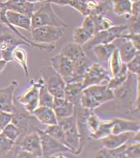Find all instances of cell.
<instances>
[{"mask_svg": "<svg viewBox=\"0 0 140 158\" xmlns=\"http://www.w3.org/2000/svg\"><path fill=\"white\" fill-rule=\"evenodd\" d=\"M58 124L61 126L64 133L65 146L70 148L73 155H80L83 148L76 112L70 117L58 120Z\"/></svg>", "mask_w": 140, "mask_h": 158, "instance_id": "obj_2", "label": "cell"}, {"mask_svg": "<svg viewBox=\"0 0 140 158\" xmlns=\"http://www.w3.org/2000/svg\"><path fill=\"white\" fill-rule=\"evenodd\" d=\"M2 132V129H1V128L0 127V134Z\"/></svg>", "mask_w": 140, "mask_h": 158, "instance_id": "obj_50", "label": "cell"}, {"mask_svg": "<svg viewBox=\"0 0 140 158\" xmlns=\"http://www.w3.org/2000/svg\"><path fill=\"white\" fill-rule=\"evenodd\" d=\"M44 3L31 17V30L42 26H54L64 28L69 27V25L63 22L56 15L51 3Z\"/></svg>", "mask_w": 140, "mask_h": 158, "instance_id": "obj_3", "label": "cell"}, {"mask_svg": "<svg viewBox=\"0 0 140 158\" xmlns=\"http://www.w3.org/2000/svg\"><path fill=\"white\" fill-rule=\"evenodd\" d=\"M80 104L84 109L89 111L95 110L101 106L85 89H83L82 91L81 96L80 99Z\"/></svg>", "mask_w": 140, "mask_h": 158, "instance_id": "obj_30", "label": "cell"}, {"mask_svg": "<svg viewBox=\"0 0 140 158\" xmlns=\"http://www.w3.org/2000/svg\"><path fill=\"white\" fill-rule=\"evenodd\" d=\"M129 74V72L126 67V64L124 63L120 72L115 77H111L106 84L108 88L114 90L120 87L128 78Z\"/></svg>", "mask_w": 140, "mask_h": 158, "instance_id": "obj_26", "label": "cell"}, {"mask_svg": "<svg viewBox=\"0 0 140 158\" xmlns=\"http://www.w3.org/2000/svg\"><path fill=\"white\" fill-rule=\"evenodd\" d=\"M18 85V82L13 80L7 87L0 89V111L12 114L17 112L13 98Z\"/></svg>", "mask_w": 140, "mask_h": 158, "instance_id": "obj_12", "label": "cell"}, {"mask_svg": "<svg viewBox=\"0 0 140 158\" xmlns=\"http://www.w3.org/2000/svg\"><path fill=\"white\" fill-rule=\"evenodd\" d=\"M93 35L85 30L82 27H76L73 31V39L75 43L83 46L85 45Z\"/></svg>", "mask_w": 140, "mask_h": 158, "instance_id": "obj_32", "label": "cell"}, {"mask_svg": "<svg viewBox=\"0 0 140 158\" xmlns=\"http://www.w3.org/2000/svg\"><path fill=\"white\" fill-rule=\"evenodd\" d=\"M84 89L87 91L101 105L115 99L113 91L108 88L107 84L93 85Z\"/></svg>", "mask_w": 140, "mask_h": 158, "instance_id": "obj_13", "label": "cell"}, {"mask_svg": "<svg viewBox=\"0 0 140 158\" xmlns=\"http://www.w3.org/2000/svg\"><path fill=\"white\" fill-rule=\"evenodd\" d=\"M94 16L96 23V33L99 31L106 30L114 25L110 19L105 18L103 15Z\"/></svg>", "mask_w": 140, "mask_h": 158, "instance_id": "obj_37", "label": "cell"}, {"mask_svg": "<svg viewBox=\"0 0 140 158\" xmlns=\"http://www.w3.org/2000/svg\"><path fill=\"white\" fill-rule=\"evenodd\" d=\"M28 1L32 3H38V2H45L47 0H27Z\"/></svg>", "mask_w": 140, "mask_h": 158, "instance_id": "obj_47", "label": "cell"}, {"mask_svg": "<svg viewBox=\"0 0 140 158\" xmlns=\"http://www.w3.org/2000/svg\"><path fill=\"white\" fill-rule=\"evenodd\" d=\"M113 42L118 50L120 56L123 63L125 64L129 62L138 52H140V51H138L129 40L124 37H120L113 41Z\"/></svg>", "mask_w": 140, "mask_h": 158, "instance_id": "obj_14", "label": "cell"}, {"mask_svg": "<svg viewBox=\"0 0 140 158\" xmlns=\"http://www.w3.org/2000/svg\"><path fill=\"white\" fill-rule=\"evenodd\" d=\"M125 155L126 158H140V143L133 142L132 143H128L125 150Z\"/></svg>", "mask_w": 140, "mask_h": 158, "instance_id": "obj_39", "label": "cell"}, {"mask_svg": "<svg viewBox=\"0 0 140 158\" xmlns=\"http://www.w3.org/2000/svg\"><path fill=\"white\" fill-rule=\"evenodd\" d=\"M6 16L9 23L13 27H17L29 32L31 31V18L23 14L7 10Z\"/></svg>", "mask_w": 140, "mask_h": 158, "instance_id": "obj_21", "label": "cell"}, {"mask_svg": "<svg viewBox=\"0 0 140 158\" xmlns=\"http://www.w3.org/2000/svg\"><path fill=\"white\" fill-rule=\"evenodd\" d=\"M53 109L58 120L70 117L76 112L75 105L65 98H54Z\"/></svg>", "mask_w": 140, "mask_h": 158, "instance_id": "obj_19", "label": "cell"}, {"mask_svg": "<svg viewBox=\"0 0 140 158\" xmlns=\"http://www.w3.org/2000/svg\"><path fill=\"white\" fill-rule=\"evenodd\" d=\"M83 89L82 81H73L66 83L64 98L76 106L80 103V99Z\"/></svg>", "mask_w": 140, "mask_h": 158, "instance_id": "obj_22", "label": "cell"}, {"mask_svg": "<svg viewBox=\"0 0 140 158\" xmlns=\"http://www.w3.org/2000/svg\"><path fill=\"white\" fill-rule=\"evenodd\" d=\"M51 67L59 73L66 83L72 81L73 64L70 60L59 53L51 58Z\"/></svg>", "mask_w": 140, "mask_h": 158, "instance_id": "obj_10", "label": "cell"}, {"mask_svg": "<svg viewBox=\"0 0 140 158\" xmlns=\"http://www.w3.org/2000/svg\"><path fill=\"white\" fill-rule=\"evenodd\" d=\"M112 124L113 119L109 120H101V123L98 130L95 134L90 135V138L99 140L100 139L111 134Z\"/></svg>", "mask_w": 140, "mask_h": 158, "instance_id": "obj_31", "label": "cell"}, {"mask_svg": "<svg viewBox=\"0 0 140 158\" xmlns=\"http://www.w3.org/2000/svg\"><path fill=\"white\" fill-rule=\"evenodd\" d=\"M23 132V131L21 129L11 122L4 128L1 134L7 138L16 143Z\"/></svg>", "mask_w": 140, "mask_h": 158, "instance_id": "obj_33", "label": "cell"}, {"mask_svg": "<svg viewBox=\"0 0 140 158\" xmlns=\"http://www.w3.org/2000/svg\"><path fill=\"white\" fill-rule=\"evenodd\" d=\"M54 104V97L49 93V91L47 90L43 82L39 89V106H47L53 108Z\"/></svg>", "mask_w": 140, "mask_h": 158, "instance_id": "obj_29", "label": "cell"}, {"mask_svg": "<svg viewBox=\"0 0 140 158\" xmlns=\"http://www.w3.org/2000/svg\"><path fill=\"white\" fill-rule=\"evenodd\" d=\"M35 131L40 136L43 158H54V156L58 154L64 153L73 154L69 148L47 134L43 130L36 128Z\"/></svg>", "mask_w": 140, "mask_h": 158, "instance_id": "obj_6", "label": "cell"}, {"mask_svg": "<svg viewBox=\"0 0 140 158\" xmlns=\"http://www.w3.org/2000/svg\"><path fill=\"white\" fill-rule=\"evenodd\" d=\"M43 81L40 78L37 81H33L32 85L24 92L18 99V102L23 106L28 114L31 113L39 106V89Z\"/></svg>", "mask_w": 140, "mask_h": 158, "instance_id": "obj_9", "label": "cell"}, {"mask_svg": "<svg viewBox=\"0 0 140 158\" xmlns=\"http://www.w3.org/2000/svg\"><path fill=\"white\" fill-rule=\"evenodd\" d=\"M128 143L115 148H106L103 147L94 153V157L97 158H126L125 150Z\"/></svg>", "mask_w": 140, "mask_h": 158, "instance_id": "obj_24", "label": "cell"}, {"mask_svg": "<svg viewBox=\"0 0 140 158\" xmlns=\"http://www.w3.org/2000/svg\"><path fill=\"white\" fill-rule=\"evenodd\" d=\"M42 78L47 90L54 98H64L66 82L51 66H44L40 70Z\"/></svg>", "mask_w": 140, "mask_h": 158, "instance_id": "obj_4", "label": "cell"}, {"mask_svg": "<svg viewBox=\"0 0 140 158\" xmlns=\"http://www.w3.org/2000/svg\"><path fill=\"white\" fill-rule=\"evenodd\" d=\"M113 10L118 16H127L131 14L132 2L130 0H112Z\"/></svg>", "mask_w": 140, "mask_h": 158, "instance_id": "obj_27", "label": "cell"}, {"mask_svg": "<svg viewBox=\"0 0 140 158\" xmlns=\"http://www.w3.org/2000/svg\"><path fill=\"white\" fill-rule=\"evenodd\" d=\"M14 114L0 111V127L2 130L9 123L12 122Z\"/></svg>", "mask_w": 140, "mask_h": 158, "instance_id": "obj_42", "label": "cell"}, {"mask_svg": "<svg viewBox=\"0 0 140 158\" xmlns=\"http://www.w3.org/2000/svg\"><path fill=\"white\" fill-rule=\"evenodd\" d=\"M0 59H2V55H1V50H0Z\"/></svg>", "mask_w": 140, "mask_h": 158, "instance_id": "obj_49", "label": "cell"}, {"mask_svg": "<svg viewBox=\"0 0 140 158\" xmlns=\"http://www.w3.org/2000/svg\"><path fill=\"white\" fill-rule=\"evenodd\" d=\"M140 129V122L127 119L115 118L113 119L111 134H118L127 132H137Z\"/></svg>", "mask_w": 140, "mask_h": 158, "instance_id": "obj_17", "label": "cell"}, {"mask_svg": "<svg viewBox=\"0 0 140 158\" xmlns=\"http://www.w3.org/2000/svg\"><path fill=\"white\" fill-rule=\"evenodd\" d=\"M123 64L124 63H123L120 58L118 50L116 48L108 61V67L111 72V77H115L120 72Z\"/></svg>", "mask_w": 140, "mask_h": 158, "instance_id": "obj_28", "label": "cell"}, {"mask_svg": "<svg viewBox=\"0 0 140 158\" xmlns=\"http://www.w3.org/2000/svg\"><path fill=\"white\" fill-rule=\"evenodd\" d=\"M64 28L54 26H42L31 31L32 42L38 44H54L63 37Z\"/></svg>", "mask_w": 140, "mask_h": 158, "instance_id": "obj_5", "label": "cell"}, {"mask_svg": "<svg viewBox=\"0 0 140 158\" xmlns=\"http://www.w3.org/2000/svg\"><path fill=\"white\" fill-rule=\"evenodd\" d=\"M101 123V120L99 117L94 113L87 114L85 119V125L90 135L95 134L98 130Z\"/></svg>", "mask_w": 140, "mask_h": 158, "instance_id": "obj_35", "label": "cell"}, {"mask_svg": "<svg viewBox=\"0 0 140 158\" xmlns=\"http://www.w3.org/2000/svg\"><path fill=\"white\" fill-rule=\"evenodd\" d=\"M3 3L7 10L22 13L30 18L35 11V3L27 0H7Z\"/></svg>", "mask_w": 140, "mask_h": 158, "instance_id": "obj_16", "label": "cell"}, {"mask_svg": "<svg viewBox=\"0 0 140 158\" xmlns=\"http://www.w3.org/2000/svg\"><path fill=\"white\" fill-rule=\"evenodd\" d=\"M129 72L134 75H140V52H138L134 58L126 64Z\"/></svg>", "mask_w": 140, "mask_h": 158, "instance_id": "obj_38", "label": "cell"}, {"mask_svg": "<svg viewBox=\"0 0 140 158\" xmlns=\"http://www.w3.org/2000/svg\"><path fill=\"white\" fill-rule=\"evenodd\" d=\"M126 30V25H113L106 30L97 32L92 38L82 47L84 50H90L93 46L98 44L111 43L116 39L120 37L123 32Z\"/></svg>", "mask_w": 140, "mask_h": 158, "instance_id": "obj_7", "label": "cell"}, {"mask_svg": "<svg viewBox=\"0 0 140 158\" xmlns=\"http://www.w3.org/2000/svg\"><path fill=\"white\" fill-rule=\"evenodd\" d=\"M17 150L32 154L35 158H43L40 136L35 131L25 136L17 144Z\"/></svg>", "mask_w": 140, "mask_h": 158, "instance_id": "obj_11", "label": "cell"}, {"mask_svg": "<svg viewBox=\"0 0 140 158\" xmlns=\"http://www.w3.org/2000/svg\"><path fill=\"white\" fill-rule=\"evenodd\" d=\"M132 2H136V1H140V0H130Z\"/></svg>", "mask_w": 140, "mask_h": 158, "instance_id": "obj_48", "label": "cell"}, {"mask_svg": "<svg viewBox=\"0 0 140 158\" xmlns=\"http://www.w3.org/2000/svg\"><path fill=\"white\" fill-rule=\"evenodd\" d=\"M71 0H47L45 2L53 3L60 6H69Z\"/></svg>", "mask_w": 140, "mask_h": 158, "instance_id": "obj_45", "label": "cell"}, {"mask_svg": "<svg viewBox=\"0 0 140 158\" xmlns=\"http://www.w3.org/2000/svg\"><path fill=\"white\" fill-rule=\"evenodd\" d=\"M16 143L7 138L1 133L0 134V156L9 153L15 146Z\"/></svg>", "mask_w": 140, "mask_h": 158, "instance_id": "obj_36", "label": "cell"}, {"mask_svg": "<svg viewBox=\"0 0 140 158\" xmlns=\"http://www.w3.org/2000/svg\"><path fill=\"white\" fill-rule=\"evenodd\" d=\"M85 17V18L83 21L81 27L93 36L96 34V23L94 16L93 15H89Z\"/></svg>", "mask_w": 140, "mask_h": 158, "instance_id": "obj_40", "label": "cell"}, {"mask_svg": "<svg viewBox=\"0 0 140 158\" xmlns=\"http://www.w3.org/2000/svg\"><path fill=\"white\" fill-rule=\"evenodd\" d=\"M60 53L69 58L73 63L87 56L82 46L75 42L68 43L64 45Z\"/></svg>", "mask_w": 140, "mask_h": 158, "instance_id": "obj_23", "label": "cell"}, {"mask_svg": "<svg viewBox=\"0 0 140 158\" xmlns=\"http://www.w3.org/2000/svg\"><path fill=\"white\" fill-rule=\"evenodd\" d=\"M130 17V23L129 26H127V30H129V33H140V18L133 16L131 15Z\"/></svg>", "mask_w": 140, "mask_h": 158, "instance_id": "obj_41", "label": "cell"}, {"mask_svg": "<svg viewBox=\"0 0 140 158\" xmlns=\"http://www.w3.org/2000/svg\"><path fill=\"white\" fill-rule=\"evenodd\" d=\"M121 37L129 40L138 51H140V33H137V34L128 33V34H125V35L122 34Z\"/></svg>", "mask_w": 140, "mask_h": 158, "instance_id": "obj_43", "label": "cell"}, {"mask_svg": "<svg viewBox=\"0 0 140 158\" xmlns=\"http://www.w3.org/2000/svg\"><path fill=\"white\" fill-rule=\"evenodd\" d=\"M41 124L50 126L58 124V120L53 108L39 106L31 114Z\"/></svg>", "mask_w": 140, "mask_h": 158, "instance_id": "obj_18", "label": "cell"}, {"mask_svg": "<svg viewBox=\"0 0 140 158\" xmlns=\"http://www.w3.org/2000/svg\"><path fill=\"white\" fill-rule=\"evenodd\" d=\"M130 15L140 18V1L132 2Z\"/></svg>", "mask_w": 140, "mask_h": 158, "instance_id": "obj_44", "label": "cell"}, {"mask_svg": "<svg viewBox=\"0 0 140 158\" xmlns=\"http://www.w3.org/2000/svg\"><path fill=\"white\" fill-rule=\"evenodd\" d=\"M13 61H15L23 69L25 75L27 77L30 76V72L27 62V52L21 47L18 46L12 52Z\"/></svg>", "mask_w": 140, "mask_h": 158, "instance_id": "obj_25", "label": "cell"}, {"mask_svg": "<svg viewBox=\"0 0 140 158\" xmlns=\"http://www.w3.org/2000/svg\"><path fill=\"white\" fill-rule=\"evenodd\" d=\"M21 45L33 46L47 52L53 51L56 48L54 44L34 43L24 35H20L7 25L0 23V50L2 59L8 63L13 61L12 52L14 48Z\"/></svg>", "mask_w": 140, "mask_h": 158, "instance_id": "obj_1", "label": "cell"}, {"mask_svg": "<svg viewBox=\"0 0 140 158\" xmlns=\"http://www.w3.org/2000/svg\"><path fill=\"white\" fill-rule=\"evenodd\" d=\"M111 78L107 69L99 63L91 64L86 70L82 80L83 88L93 85L106 84Z\"/></svg>", "mask_w": 140, "mask_h": 158, "instance_id": "obj_8", "label": "cell"}, {"mask_svg": "<svg viewBox=\"0 0 140 158\" xmlns=\"http://www.w3.org/2000/svg\"><path fill=\"white\" fill-rule=\"evenodd\" d=\"M43 131L47 134L58 140L65 146L64 133L60 125L57 124L46 126V127Z\"/></svg>", "mask_w": 140, "mask_h": 158, "instance_id": "obj_34", "label": "cell"}, {"mask_svg": "<svg viewBox=\"0 0 140 158\" xmlns=\"http://www.w3.org/2000/svg\"><path fill=\"white\" fill-rule=\"evenodd\" d=\"M135 133L133 132H127L118 134H109L100 139L99 141L103 147L115 148L132 141Z\"/></svg>", "mask_w": 140, "mask_h": 158, "instance_id": "obj_15", "label": "cell"}, {"mask_svg": "<svg viewBox=\"0 0 140 158\" xmlns=\"http://www.w3.org/2000/svg\"><path fill=\"white\" fill-rule=\"evenodd\" d=\"M7 63H8V62L5 61L4 60L0 59V74L5 69L6 66L7 65Z\"/></svg>", "mask_w": 140, "mask_h": 158, "instance_id": "obj_46", "label": "cell"}, {"mask_svg": "<svg viewBox=\"0 0 140 158\" xmlns=\"http://www.w3.org/2000/svg\"><path fill=\"white\" fill-rule=\"evenodd\" d=\"M116 48L114 42L106 44H98L92 47L94 54L101 64L106 69L108 65V61L113 51Z\"/></svg>", "mask_w": 140, "mask_h": 158, "instance_id": "obj_20", "label": "cell"}]
</instances>
